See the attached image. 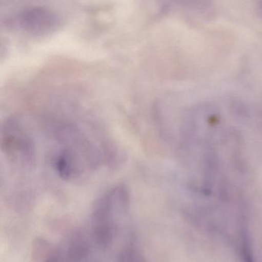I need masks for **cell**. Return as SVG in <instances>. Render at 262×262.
<instances>
[{"label": "cell", "instance_id": "cell-6", "mask_svg": "<svg viewBox=\"0 0 262 262\" xmlns=\"http://www.w3.org/2000/svg\"><path fill=\"white\" fill-rule=\"evenodd\" d=\"M257 9L262 17V0H257Z\"/></svg>", "mask_w": 262, "mask_h": 262}, {"label": "cell", "instance_id": "cell-4", "mask_svg": "<svg viewBox=\"0 0 262 262\" xmlns=\"http://www.w3.org/2000/svg\"><path fill=\"white\" fill-rule=\"evenodd\" d=\"M90 252V246L82 234H75L71 238L66 254V262H86Z\"/></svg>", "mask_w": 262, "mask_h": 262}, {"label": "cell", "instance_id": "cell-1", "mask_svg": "<svg viewBox=\"0 0 262 262\" xmlns=\"http://www.w3.org/2000/svg\"><path fill=\"white\" fill-rule=\"evenodd\" d=\"M56 134L57 146L52 166L63 180H72L96 168L101 151L90 137L73 124L62 126Z\"/></svg>", "mask_w": 262, "mask_h": 262}, {"label": "cell", "instance_id": "cell-2", "mask_svg": "<svg viewBox=\"0 0 262 262\" xmlns=\"http://www.w3.org/2000/svg\"><path fill=\"white\" fill-rule=\"evenodd\" d=\"M2 149L7 160L17 166H31L35 161L33 139L18 118H9L3 126Z\"/></svg>", "mask_w": 262, "mask_h": 262}, {"label": "cell", "instance_id": "cell-5", "mask_svg": "<svg viewBox=\"0 0 262 262\" xmlns=\"http://www.w3.org/2000/svg\"><path fill=\"white\" fill-rule=\"evenodd\" d=\"M44 262H64V258L61 256L59 253L54 252V253L51 254Z\"/></svg>", "mask_w": 262, "mask_h": 262}, {"label": "cell", "instance_id": "cell-3", "mask_svg": "<svg viewBox=\"0 0 262 262\" xmlns=\"http://www.w3.org/2000/svg\"><path fill=\"white\" fill-rule=\"evenodd\" d=\"M23 30L35 36H44L55 32L60 25L56 15L44 8H34L23 12L20 18Z\"/></svg>", "mask_w": 262, "mask_h": 262}]
</instances>
